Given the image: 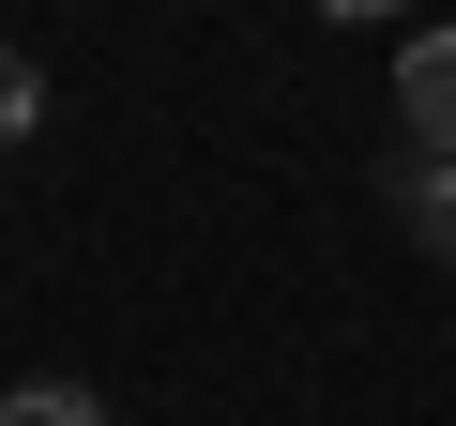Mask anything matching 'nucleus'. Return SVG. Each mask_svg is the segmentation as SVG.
Here are the masks:
<instances>
[{
  "label": "nucleus",
  "instance_id": "nucleus-2",
  "mask_svg": "<svg viewBox=\"0 0 456 426\" xmlns=\"http://www.w3.org/2000/svg\"><path fill=\"white\" fill-rule=\"evenodd\" d=\"M380 183H395V229H411L426 259H456V168H441V152H395Z\"/></svg>",
  "mask_w": 456,
  "mask_h": 426
},
{
  "label": "nucleus",
  "instance_id": "nucleus-3",
  "mask_svg": "<svg viewBox=\"0 0 456 426\" xmlns=\"http://www.w3.org/2000/svg\"><path fill=\"white\" fill-rule=\"evenodd\" d=\"M0 426H107V396H92V381H16Z\"/></svg>",
  "mask_w": 456,
  "mask_h": 426
},
{
  "label": "nucleus",
  "instance_id": "nucleus-4",
  "mask_svg": "<svg viewBox=\"0 0 456 426\" xmlns=\"http://www.w3.org/2000/svg\"><path fill=\"white\" fill-rule=\"evenodd\" d=\"M46 122V77H31V46H0V137H31Z\"/></svg>",
  "mask_w": 456,
  "mask_h": 426
},
{
  "label": "nucleus",
  "instance_id": "nucleus-5",
  "mask_svg": "<svg viewBox=\"0 0 456 426\" xmlns=\"http://www.w3.org/2000/svg\"><path fill=\"white\" fill-rule=\"evenodd\" d=\"M320 16H395V0H320Z\"/></svg>",
  "mask_w": 456,
  "mask_h": 426
},
{
  "label": "nucleus",
  "instance_id": "nucleus-1",
  "mask_svg": "<svg viewBox=\"0 0 456 426\" xmlns=\"http://www.w3.org/2000/svg\"><path fill=\"white\" fill-rule=\"evenodd\" d=\"M395 122H411V152L456 168V31H411L395 46Z\"/></svg>",
  "mask_w": 456,
  "mask_h": 426
}]
</instances>
